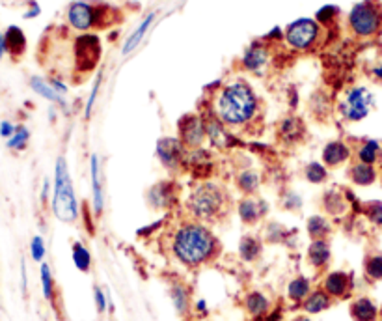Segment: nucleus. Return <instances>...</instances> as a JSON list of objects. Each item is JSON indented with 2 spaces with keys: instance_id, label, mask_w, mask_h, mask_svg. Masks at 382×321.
<instances>
[{
  "instance_id": "nucleus-1",
  "label": "nucleus",
  "mask_w": 382,
  "mask_h": 321,
  "mask_svg": "<svg viewBox=\"0 0 382 321\" xmlns=\"http://www.w3.org/2000/svg\"><path fill=\"white\" fill-rule=\"evenodd\" d=\"M170 252L189 269H198L213 261L220 252L219 239L214 238L207 224L186 221L175 228L170 238Z\"/></svg>"
},
{
  "instance_id": "nucleus-2",
  "label": "nucleus",
  "mask_w": 382,
  "mask_h": 321,
  "mask_svg": "<svg viewBox=\"0 0 382 321\" xmlns=\"http://www.w3.org/2000/svg\"><path fill=\"white\" fill-rule=\"evenodd\" d=\"M259 111V100L256 92L245 81H233L214 97L213 112L226 128H246L250 125Z\"/></svg>"
},
{
  "instance_id": "nucleus-3",
  "label": "nucleus",
  "mask_w": 382,
  "mask_h": 321,
  "mask_svg": "<svg viewBox=\"0 0 382 321\" xmlns=\"http://www.w3.org/2000/svg\"><path fill=\"white\" fill-rule=\"evenodd\" d=\"M229 210V196L214 182H202L186 196V211L198 222H214Z\"/></svg>"
},
{
  "instance_id": "nucleus-4",
  "label": "nucleus",
  "mask_w": 382,
  "mask_h": 321,
  "mask_svg": "<svg viewBox=\"0 0 382 321\" xmlns=\"http://www.w3.org/2000/svg\"><path fill=\"white\" fill-rule=\"evenodd\" d=\"M53 215L58 221L73 224L79 219V200H76L75 187H73L71 176H69V168L64 157L56 159L55 166V187H53Z\"/></svg>"
},
{
  "instance_id": "nucleus-5",
  "label": "nucleus",
  "mask_w": 382,
  "mask_h": 321,
  "mask_svg": "<svg viewBox=\"0 0 382 321\" xmlns=\"http://www.w3.org/2000/svg\"><path fill=\"white\" fill-rule=\"evenodd\" d=\"M349 27L358 38H373L381 32L382 11L377 2L364 0L349 11Z\"/></svg>"
},
{
  "instance_id": "nucleus-6",
  "label": "nucleus",
  "mask_w": 382,
  "mask_h": 321,
  "mask_svg": "<svg viewBox=\"0 0 382 321\" xmlns=\"http://www.w3.org/2000/svg\"><path fill=\"white\" fill-rule=\"evenodd\" d=\"M373 105H375V97L366 86H353L347 90V94L339 101L338 111L345 122H362L369 116Z\"/></svg>"
},
{
  "instance_id": "nucleus-7",
  "label": "nucleus",
  "mask_w": 382,
  "mask_h": 321,
  "mask_svg": "<svg viewBox=\"0 0 382 321\" xmlns=\"http://www.w3.org/2000/svg\"><path fill=\"white\" fill-rule=\"evenodd\" d=\"M321 27L315 19H299L291 22L285 30V43L295 50H308L311 49L315 41L319 39Z\"/></svg>"
},
{
  "instance_id": "nucleus-8",
  "label": "nucleus",
  "mask_w": 382,
  "mask_h": 321,
  "mask_svg": "<svg viewBox=\"0 0 382 321\" xmlns=\"http://www.w3.org/2000/svg\"><path fill=\"white\" fill-rule=\"evenodd\" d=\"M155 153H157L158 163L170 172H177L179 168L185 166V159L189 150L185 148V144L181 142L179 139L175 137H164L157 142V148H155Z\"/></svg>"
},
{
  "instance_id": "nucleus-9",
  "label": "nucleus",
  "mask_w": 382,
  "mask_h": 321,
  "mask_svg": "<svg viewBox=\"0 0 382 321\" xmlns=\"http://www.w3.org/2000/svg\"><path fill=\"white\" fill-rule=\"evenodd\" d=\"M177 139L185 144L186 150H198L202 148L207 133H205V122L203 114H185L177 123Z\"/></svg>"
},
{
  "instance_id": "nucleus-10",
  "label": "nucleus",
  "mask_w": 382,
  "mask_h": 321,
  "mask_svg": "<svg viewBox=\"0 0 382 321\" xmlns=\"http://www.w3.org/2000/svg\"><path fill=\"white\" fill-rule=\"evenodd\" d=\"M321 288L332 299H347L355 289V275L347 271H330L322 277Z\"/></svg>"
},
{
  "instance_id": "nucleus-11",
  "label": "nucleus",
  "mask_w": 382,
  "mask_h": 321,
  "mask_svg": "<svg viewBox=\"0 0 382 321\" xmlns=\"http://www.w3.org/2000/svg\"><path fill=\"white\" fill-rule=\"evenodd\" d=\"M203 122H205V133H207V140L211 146L217 150H229L235 142L233 135L229 133L228 128L220 122L217 114L209 111L207 114H203Z\"/></svg>"
},
{
  "instance_id": "nucleus-12",
  "label": "nucleus",
  "mask_w": 382,
  "mask_h": 321,
  "mask_svg": "<svg viewBox=\"0 0 382 321\" xmlns=\"http://www.w3.org/2000/svg\"><path fill=\"white\" fill-rule=\"evenodd\" d=\"M67 22L79 32H88L97 25V8L88 2H73L67 10Z\"/></svg>"
},
{
  "instance_id": "nucleus-13",
  "label": "nucleus",
  "mask_w": 382,
  "mask_h": 321,
  "mask_svg": "<svg viewBox=\"0 0 382 321\" xmlns=\"http://www.w3.org/2000/svg\"><path fill=\"white\" fill-rule=\"evenodd\" d=\"M76 53V64L81 67L82 71H90L99 60V55H101V45H99L97 36H81L76 39L75 45Z\"/></svg>"
},
{
  "instance_id": "nucleus-14",
  "label": "nucleus",
  "mask_w": 382,
  "mask_h": 321,
  "mask_svg": "<svg viewBox=\"0 0 382 321\" xmlns=\"http://www.w3.org/2000/svg\"><path fill=\"white\" fill-rule=\"evenodd\" d=\"M268 205L267 202L256 198V196H245L243 200H239L237 204V213H239L240 221L252 226V224H257L261 221L263 217L267 215Z\"/></svg>"
},
{
  "instance_id": "nucleus-15",
  "label": "nucleus",
  "mask_w": 382,
  "mask_h": 321,
  "mask_svg": "<svg viewBox=\"0 0 382 321\" xmlns=\"http://www.w3.org/2000/svg\"><path fill=\"white\" fill-rule=\"evenodd\" d=\"M177 193H175L174 182H158L148 191V202L153 210H170L175 204Z\"/></svg>"
},
{
  "instance_id": "nucleus-16",
  "label": "nucleus",
  "mask_w": 382,
  "mask_h": 321,
  "mask_svg": "<svg viewBox=\"0 0 382 321\" xmlns=\"http://www.w3.org/2000/svg\"><path fill=\"white\" fill-rule=\"evenodd\" d=\"M90 177H92V205L93 213L101 215L104 210V193H103V177H101V163L97 153L90 157Z\"/></svg>"
},
{
  "instance_id": "nucleus-17",
  "label": "nucleus",
  "mask_w": 382,
  "mask_h": 321,
  "mask_svg": "<svg viewBox=\"0 0 382 321\" xmlns=\"http://www.w3.org/2000/svg\"><path fill=\"white\" fill-rule=\"evenodd\" d=\"M350 156H353V151H350V146L347 142H343V140H332V142H328L322 148L321 163L327 168H336V166L347 163Z\"/></svg>"
},
{
  "instance_id": "nucleus-18",
  "label": "nucleus",
  "mask_w": 382,
  "mask_h": 321,
  "mask_svg": "<svg viewBox=\"0 0 382 321\" xmlns=\"http://www.w3.org/2000/svg\"><path fill=\"white\" fill-rule=\"evenodd\" d=\"M268 64V49L263 43L256 41L252 43L246 53L243 55V67L248 69V71L256 73V75H261L263 69L267 67Z\"/></svg>"
},
{
  "instance_id": "nucleus-19",
  "label": "nucleus",
  "mask_w": 382,
  "mask_h": 321,
  "mask_svg": "<svg viewBox=\"0 0 382 321\" xmlns=\"http://www.w3.org/2000/svg\"><path fill=\"white\" fill-rule=\"evenodd\" d=\"M330 258H332V250H330V243H328L327 239L311 241L310 247H308V252H306V260L315 271L327 269L328 264H330Z\"/></svg>"
},
{
  "instance_id": "nucleus-20",
  "label": "nucleus",
  "mask_w": 382,
  "mask_h": 321,
  "mask_svg": "<svg viewBox=\"0 0 382 321\" xmlns=\"http://www.w3.org/2000/svg\"><path fill=\"white\" fill-rule=\"evenodd\" d=\"M349 314L353 321H377L381 316V308L369 297H356L350 303Z\"/></svg>"
},
{
  "instance_id": "nucleus-21",
  "label": "nucleus",
  "mask_w": 382,
  "mask_h": 321,
  "mask_svg": "<svg viewBox=\"0 0 382 321\" xmlns=\"http://www.w3.org/2000/svg\"><path fill=\"white\" fill-rule=\"evenodd\" d=\"M306 129L304 123L301 122V118L287 116L278 123V139L285 144H296L301 142L304 137Z\"/></svg>"
},
{
  "instance_id": "nucleus-22",
  "label": "nucleus",
  "mask_w": 382,
  "mask_h": 321,
  "mask_svg": "<svg viewBox=\"0 0 382 321\" xmlns=\"http://www.w3.org/2000/svg\"><path fill=\"white\" fill-rule=\"evenodd\" d=\"M332 297L325 292L322 288L311 289V294L308 295L302 303V310L308 316H317V314H321V312L328 310L330 306H332Z\"/></svg>"
},
{
  "instance_id": "nucleus-23",
  "label": "nucleus",
  "mask_w": 382,
  "mask_h": 321,
  "mask_svg": "<svg viewBox=\"0 0 382 321\" xmlns=\"http://www.w3.org/2000/svg\"><path fill=\"white\" fill-rule=\"evenodd\" d=\"M243 306H245V310L250 314L252 317H263L268 316V312H271V299H268L267 295L263 294V292H248L246 297L243 299Z\"/></svg>"
},
{
  "instance_id": "nucleus-24",
  "label": "nucleus",
  "mask_w": 382,
  "mask_h": 321,
  "mask_svg": "<svg viewBox=\"0 0 382 321\" xmlns=\"http://www.w3.org/2000/svg\"><path fill=\"white\" fill-rule=\"evenodd\" d=\"M382 160V142L375 139H366L356 148V163L377 166Z\"/></svg>"
},
{
  "instance_id": "nucleus-25",
  "label": "nucleus",
  "mask_w": 382,
  "mask_h": 321,
  "mask_svg": "<svg viewBox=\"0 0 382 321\" xmlns=\"http://www.w3.org/2000/svg\"><path fill=\"white\" fill-rule=\"evenodd\" d=\"M350 182L358 187H369L378 179L377 166L364 165V163H353L349 168Z\"/></svg>"
},
{
  "instance_id": "nucleus-26",
  "label": "nucleus",
  "mask_w": 382,
  "mask_h": 321,
  "mask_svg": "<svg viewBox=\"0 0 382 321\" xmlns=\"http://www.w3.org/2000/svg\"><path fill=\"white\" fill-rule=\"evenodd\" d=\"M322 210L327 211V215L339 217L345 215L349 210V202H347V194H341L338 191H327L321 198Z\"/></svg>"
},
{
  "instance_id": "nucleus-27",
  "label": "nucleus",
  "mask_w": 382,
  "mask_h": 321,
  "mask_svg": "<svg viewBox=\"0 0 382 321\" xmlns=\"http://www.w3.org/2000/svg\"><path fill=\"white\" fill-rule=\"evenodd\" d=\"M311 294V280L304 275H299V277L291 278L289 284H287V299L295 305H302L304 299Z\"/></svg>"
},
{
  "instance_id": "nucleus-28",
  "label": "nucleus",
  "mask_w": 382,
  "mask_h": 321,
  "mask_svg": "<svg viewBox=\"0 0 382 321\" xmlns=\"http://www.w3.org/2000/svg\"><path fill=\"white\" fill-rule=\"evenodd\" d=\"M170 299H172V305H174L175 312L179 316H185L189 308H191V292L186 288L185 284L174 282L170 286Z\"/></svg>"
},
{
  "instance_id": "nucleus-29",
  "label": "nucleus",
  "mask_w": 382,
  "mask_h": 321,
  "mask_svg": "<svg viewBox=\"0 0 382 321\" xmlns=\"http://www.w3.org/2000/svg\"><path fill=\"white\" fill-rule=\"evenodd\" d=\"M306 230H308L311 241L327 239L332 233V222L328 221L325 215H311L306 222Z\"/></svg>"
},
{
  "instance_id": "nucleus-30",
  "label": "nucleus",
  "mask_w": 382,
  "mask_h": 321,
  "mask_svg": "<svg viewBox=\"0 0 382 321\" xmlns=\"http://www.w3.org/2000/svg\"><path fill=\"white\" fill-rule=\"evenodd\" d=\"M263 252V243L256 235H243L239 243V256L240 260L246 261V264H252V261L259 260V256Z\"/></svg>"
},
{
  "instance_id": "nucleus-31",
  "label": "nucleus",
  "mask_w": 382,
  "mask_h": 321,
  "mask_svg": "<svg viewBox=\"0 0 382 321\" xmlns=\"http://www.w3.org/2000/svg\"><path fill=\"white\" fill-rule=\"evenodd\" d=\"M6 41V53H10L11 56H19L27 49V38L19 27H10L4 32Z\"/></svg>"
},
{
  "instance_id": "nucleus-32",
  "label": "nucleus",
  "mask_w": 382,
  "mask_h": 321,
  "mask_svg": "<svg viewBox=\"0 0 382 321\" xmlns=\"http://www.w3.org/2000/svg\"><path fill=\"white\" fill-rule=\"evenodd\" d=\"M235 183H237V187L245 196H254V194L259 191L261 187V179H259V174L254 170H243L237 174L235 177Z\"/></svg>"
},
{
  "instance_id": "nucleus-33",
  "label": "nucleus",
  "mask_w": 382,
  "mask_h": 321,
  "mask_svg": "<svg viewBox=\"0 0 382 321\" xmlns=\"http://www.w3.org/2000/svg\"><path fill=\"white\" fill-rule=\"evenodd\" d=\"M153 19H155V13H149V15L146 17V19L140 22V25H138L137 30H135V32H132L131 36L125 39V43H123V50H121L123 55H131L132 50L137 49L138 45H140V41H142L144 36H146V32H148L149 27H151Z\"/></svg>"
},
{
  "instance_id": "nucleus-34",
  "label": "nucleus",
  "mask_w": 382,
  "mask_h": 321,
  "mask_svg": "<svg viewBox=\"0 0 382 321\" xmlns=\"http://www.w3.org/2000/svg\"><path fill=\"white\" fill-rule=\"evenodd\" d=\"M71 258L79 271L90 273V269H92V252L88 250L86 245H82L81 241H75L71 247Z\"/></svg>"
},
{
  "instance_id": "nucleus-35",
  "label": "nucleus",
  "mask_w": 382,
  "mask_h": 321,
  "mask_svg": "<svg viewBox=\"0 0 382 321\" xmlns=\"http://www.w3.org/2000/svg\"><path fill=\"white\" fill-rule=\"evenodd\" d=\"M30 88L36 92L38 95H41L43 100L47 101H53V103H64V100H62V95L56 92L55 88H53V84L47 83L45 78L41 77H32L30 78Z\"/></svg>"
},
{
  "instance_id": "nucleus-36",
  "label": "nucleus",
  "mask_w": 382,
  "mask_h": 321,
  "mask_svg": "<svg viewBox=\"0 0 382 321\" xmlns=\"http://www.w3.org/2000/svg\"><path fill=\"white\" fill-rule=\"evenodd\" d=\"M39 278H41V292H43V297L49 303H55L56 297V284L55 277H53V271H50L49 264H41L39 267Z\"/></svg>"
},
{
  "instance_id": "nucleus-37",
  "label": "nucleus",
  "mask_w": 382,
  "mask_h": 321,
  "mask_svg": "<svg viewBox=\"0 0 382 321\" xmlns=\"http://www.w3.org/2000/svg\"><path fill=\"white\" fill-rule=\"evenodd\" d=\"M364 275L371 282H381L382 280V254L375 252L369 254L364 261Z\"/></svg>"
},
{
  "instance_id": "nucleus-38",
  "label": "nucleus",
  "mask_w": 382,
  "mask_h": 321,
  "mask_svg": "<svg viewBox=\"0 0 382 321\" xmlns=\"http://www.w3.org/2000/svg\"><path fill=\"white\" fill-rule=\"evenodd\" d=\"M28 142H30V131H28V128H25V125H17L13 137H11L10 140H6L8 148L13 151L27 150Z\"/></svg>"
},
{
  "instance_id": "nucleus-39",
  "label": "nucleus",
  "mask_w": 382,
  "mask_h": 321,
  "mask_svg": "<svg viewBox=\"0 0 382 321\" xmlns=\"http://www.w3.org/2000/svg\"><path fill=\"white\" fill-rule=\"evenodd\" d=\"M304 177L310 183H322L328 177V168L322 163H308L304 168Z\"/></svg>"
},
{
  "instance_id": "nucleus-40",
  "label": "nucleus",
  "mask_w": 382,
  "mask_h": 321,
  "mask_svg": "<svg viewBox=\"0 0 382 321\" xmlns=\"http://www.w3.org/2000/svg\"><path fill=\"white\" fill-rule=\"evenodd\" d=\"M364 213H366L367 221L375 224V226H382V202L378 200H373V202H367L364 205Z\"/></svg>"
},
{
  "instance_id": "nucleus-41",
  "label": "nucleus",
  "mask_w": 382,
  "mask_h": 321,
  "mask_svg": "<svg viewBox=\"0 0 382 321\" xmlns=\"http://www.w3.org/2000/svg\"><path fill=\"white\" fill-rule=\"evenodd\" d=\"M47 254V247H45V241L41 235H34L32 241H30V256H32L34 261L38 264H43V258Z\"/></svg>"
},
{
  "instance_id": "nucleus-42",
  "label": "nucleus",
  "mask_w": 382,
  "mask_h": 321,
  "mask_svg": "<svg viewBox=\"0 0 382 321\" xmlns=\"http://www.w3.org/2000/svg\"><path fill=\"white\" fill-rule=\"evenodd\" d=\"M93 299H95V308H97L99 314H104V312L112 310V303H110L109 295L101 286H95L93 288Z\"/></svg>"
},
{
  "instance_id": "nucleus-43",
  "label": "nucleus",
  "mask_w": 382,
  "mask_h": 321,
  "mask_svg": "<svg viewBox=\"0 0 382 321\" xmlns=\"http://www.w3.org/2000/svg\"><path fill=\"white\" fill-rule=\"evenodd\" d=\"M99 86H101V75H97V78H95V83H93L92 86V92H90V97H88L86 109H84V116L86 118L92 116L93 105H95V100H97V94H99Z\"/></svg>"
},
{
  "instance_id": "nucleus-44",
  "label": "nucleus",
  "mask_w": 382,
  "mask_h": 321,
  "mask_svg": "<svg viewBox=\"0 0 382 321\" xmlns=\"http://www.w3.org/2000/svg\"><path fill=\"white\" fill-rule=\"evenodd\" d=\"M336 15H338V8H336V6H325V8H321V10L317 11L315 21L322 22V25H328Z\"/></svg>"
},
{
  "instance_id": "nucleus-45",
  "label": "nucleus",
  "mask_w": 382,
  "mask_h": 321,
  "mask_svg": "<svg viewBox=\"0 0 382 321\" xmlns=\"http://www.w3.org/2000/svg\"><path fill=\"white\" fill-rule=\"evenodd\" d=\"M282 204H284L285 210H302V198L296 193H285L284 198H282Z\"/></svg>"
},
{
  "instance_id": "nucleus-46",
  "label": "nucleus",
  "mask_w": 382,
  "mask_h": 321,
  "mask_svg": "<svg viewBox=\"0 0 382 321\" xmlns=\"http://www.w3.org/2000/svg\"><path fill=\"white\" fill-rule=\"evenodd\" d=\"M17 125L15 123H11L10 120H2L0 122V137L6 140H10L11 137H13V133H15Z\"/></svg>"
},
{
  "instance_id": "nucleus-47",
  "label": "nucleus",
  "mask_w": 382,
  "mask_h": 321,
  "mask_svg": "<svg viewBox=\"0 0 382 321\" xmlns=\"http://www.w3.org/2000/svg\"><path fill=\"white\" fill-rule=\"evenodd\" d=\"M21 289H22V295H27L28 278H27V264H25V260H21Z\"/></svg>"
},
{
  "instance_id": "nucleus-48",
  "label": "nucleus",
  "mask_w": 382,
  "mask_h": 321,
  "mask_svg": "<svg viewBox=\"0 0 382 321\" xmlns=\"http://www.w3.org/2000/svg\"><path fill=\"white\" fill-rule=\"evenodd\" d=\"M49 194H50V183L49 179H45L43 189H41V202H43V204L49 200Z\"/></svg>"
},
{
  "instance_id": "nucleus-49",
  "label": "nucleus",
  "mask_w": 382,
  "mask_h": 321,
  "mask_svg": "<svg viewBox=\"0 0 382 321\" xmlns=\"http://www.w3.org/2000/svg\"><path fill=\"white\" fill-rule=\"evenodd\" d=\"M194 306H196V310L200 312V314H207V301L205 299H198Z\"/></svg>"
},
{
  "instance_id": "nucleus-50",
  "label": "nucleus",
  "mask_w": 382,
  "mask_h": 321,
  "mask_svg": "<svg viewBox=\"0 0 382 321\" xmlns=\"http://www.w3.org/2000/svg\"><path fill=\"white\" fill-rule=\"evenodd\" d=\"M38 15H39V6L34 4L32 10L25 13V19H32V17H38Z\"/></svg>"
},
{
  "instance_id": "nucleus-51",
  "label": "nucleus",
  "mask_w": 382,
  "mask_h": 321,
  "mask_svg": "<svg viewBox=\"0 0 382 321\" xmlns=\"http://www.w3.org/2000/svg\"><path fill=\"white\" fill-rule=\"evenodd\" d=\"M371 73H373V77L378 78V81H382V62H381V64H378V66L373 67Z\"/></svg>"
},
{
  "instance_id": "nucleus-52",
  "label": "nucleus",
  "mask_w": 382,
  "mask_h": 321,
  "mask_svg": "<svg viewBox=\"0 0 382 321\" xmlns=\"http://www.w3.org/2000/svg\"><path fill=\"white\" fill-rule=\"evenodd\" d=\"M291 321H313V320H311V316H308V314H296Z\"/></svg>"
},
{
  "instance_id": "nucleus-53",
  "label": "nucleus",
  "mask_w": 382,
  "mask_h": 321,
  "mask_svg": "<svg viewBox=\"0 0 382 321\" xmlns=\"http://www.w3.org/2000/svg\"><path fill=\"white\" fill-rule=\"evenodd\" d=\"M6 53V41H4V34H0V58L4 56Z\"/></svg>"
}]
</instances>
